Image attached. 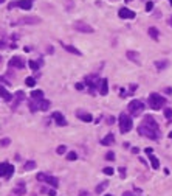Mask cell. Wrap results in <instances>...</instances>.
Instances as JSON below:
<instances>
[{"label": "cell", "instance_id": "obj_5", "mask_svg": "<svg viewBox=\"0 0 172 196\" xmlns=\"http://www.w3.org/2000/svg\"><path fill=\"white\" fill-rule=\"evenodd\" d=\"M37 180L45 182V184L51 185L53 188H58V187H59V179H58V177H54V176L45 174V173H39V174H37Z\"/></svg>", "mask_w": 172, "mask_h": 196}, {"label": "cell", "instance_id": "obj_45", "mask_svg": "<svg viewBox=\"0 0 172 196\" xmlns=\"http://www.w3.org/2000/svg\"><path fill=\"white\" fill-rule=\"evenodd\" d=\"M123 196H133V193H132V191H124Z\"/></svg>", "mask_w": 172, "mask_h": 196}, {"label": "cell", "instance_id": "obj_35", "mask_svg": "<svg viewBox=\"0 0 172 196\" xmlns=\"http://www.w3.org/2000/svg\"><path fill=\"white\" fill-rule=\"evenodd\" d=\"M164 117L166 118H172V108H166L164 109Z\"/></svg>", "mask_w": 172, "mask_h": 196}, {"label": "cell", "instance_id": "obj_24", "mask_svg": "<svg viewBox=\"0 0 172 196\" xmlns=\"http://www.w3.org/2000/svg\"><path fill=\"white\" fill-rule=\"evenodd\" d=\"M149 159H150V163H152V168L153 170H158L160 168V160L153 156V154H149Z\"/></svg>", "mask_w": 172, "mask_h": 196}, {"label": "cell", "instance_id": "obj_41", "mask_svg": "<svg viewBox=\"0 0 172 196\" xmlns=\"http://www.w3.org/2000/svg\"><path fill=\"white\" fill-rule=\"evenodd\" d=\"M0 84H10V81L6 78H3V76H0Z\"/></svg>", "mask_w": 172, "mask_h": 196}, {"label": "cell", "instance_id": "obj_40", "mask_svg": "<svg viewBox=\"0 0 172 196\" xmlns=\"http://www.w3.org/2000/svg\"><path fill=\"white\" fill-rule=\"evenodd\" d=\"M118 171H119V176H121V177L124 179V177H126V168H123V167H119V170H118Z\"/></svg>", "mask_w": 172, "mask_h": 196}, {"label": "cell", "instance_id": "obj_34", "mask_svg": "<svg viewBox=\"0 0 172 196\" xmlns=\"http://www.w3.org/2000/svg\"><path fill=\"white\" fill-rule=\"evenodd\" d=\"M42 191L48 193V196H56V191H54V188H42Z\"/></svg>", "mask_w": 172, "mask_h": 196}, {"label": "cell", "instance_id": "obj_52", "mask_svg": "<svg viewBox=\"0 0 172 196\" xmlns=\"http://www.w3.org/2000/svg\"><path fill=\"white\" fill-rule=\"evenodd\" d=\"M169 137H170V139H172V132H169Z\"/></svg>", "mask_w": 172, "mask_h": 196}, {"label": "cell", "instance_id": "obj_37", "mask_svg": "<svg viewBox=\"0 0 172 196\" xmlns=\"http://www.w3.org/2000/svg\"><path fill=\"white\" fill-rule=\"evenodd\" d=\"M152 10H153V2H150V0H149V2L146 3V11H147V13H150Z\"/></svg>", "mask_w": 172, "mask_h": 196}, {"label": "cell", "instance_id": "obj_10", "mask_svg": "<svg viewBox=\"0 0 172 196\" xmlns=\"http://www.w3.org/2000/svg\"><path fill=\"white\" fill-rule=\"evenodd\" d=\"M8 65H10V69H19V70H22V69H25V61L20 56H13L10 59Z\"/></svg>", "mask_w": 172, "mask_h": 196}, {"label": "cell", "instance_id": "obj_9", "mask_svg": "<svg viewBox=\"0 0 172 196\" xmlns=\"http://www.w3.org/2000/svg\"><path fill=\"white\" fill-rule=\"evenodd\" d=\"M22 8V10H31L33 7V0H17V2H11L8 5V10H13V8Z\"/></svg>", "mask_w": 172, "mask_h": 196}, {"label": "cell", "instance_id": "obj_46", "mask_svg": "<svg viewBox=\"0 0 172 196\" xmlns=\"http://www.w3.org/2000/svg\"><path fill=\"white\" fill-rule=\"evenodd\" d=\"M167 24H169V27H172V16L167 17Z\"/></svg>", "mask_w": 172, "mask_h": 196}, {"label": "cell", "instance_id": "obj_31", "mask_svg": "<svg viewBox=\"0 0 172 196\" xmlns=\"http://www.w3.org/2000/svg\"><path fill=\"white\" fill-rule=\"evenodd\" d=\"M76 159H78V154H76L75 151H70V153L67 154V160H71V162H73V160H76Z\"/></svg>", "mask_w": 172, "mask_h": 196}, {"label": "cell", "instance_id": "obj_29", "mask_svg": "<svg viewBox=\"0 0 172 196\" xmlns=\"http://www.w3.org/2000/svg\"><path fill=\"white\" fill-rule=\"evenodd\" d=\"M25 84H27L28 87H34V84H36V79H34L33 76H28V78L25 79Z\"/></svg>", "mask_w": 172, "mask_h": 196}, {"label": "cell", "instance_id": "obj_44", "mask_svg": "<svg viewBox=\"0 0 172 196\" xmlns=\"http://www.w3.org/2000/svg\"><path fill=\"white\" fill-rule=\"evenodd\" d=\"M76 89H78V90H82V89H84V84H82V82H76Z\"/></svg>", "mask_w": 172, "mask_h": 196}, {"label": "cell", "instance_id": "obj_11", "mask_svg": "<svg viewBox=\"0 0 172 196\" xmlns=\"http://www.w3.org/2000/svg\"><path fill=\"white\" fill-rule=\"evenodd\" d=\"M73 28H75V30H78V31H81V33H93V31H95V30H93V27H90L88 24L81 22V20L75 22V24H73Z\"/></svg>", "mask_w": 172, "mask_h": 196}, {"label": "cell", "instance_id": "obj_54", "mask_svg": "<svg viewBox=\"0 0 172 196\" xmlns=\"http://www.w3.org/2000/svg\"><path fill=\"white\" fill-rule=\"evenodd\" d=\"M105 196H112V194H105Z\"/></svg>", "mask_w": 172, "mask_h": 196}, {"label": "cell", "instance_id": "obj_30", "mask_svg": "<svg viewBox=\"0 0 172 196\" xmlns=\"http://www.w3.org/2000/svg\"><path fill=\"white\" fill-rule=\"evenodd\" d=\"M28 106H30V111H31V112L39 111V109H37V105H36V101H34V100H31V101L28 103Z\"/></svg>", "mask_w": 172, "mask_h": 196}, {"label": "cell", "instance_id": "obj_53", "mask_svg": "<svg viewBox=\"0 0 172 196\" xmlns=\"http://www.w3.org/2000/svg\"><path fill=\"white\" fill-rule=\"evenodd\" d=\"M169 3H170V5H172V0H169Z\"/></svg>", "mask_w": 172, "mask_h": 196}, {"label": "cell", "instance_id": "obj_28", "mask_svg": "<svg viewBox=\"0 0 172 196\" xmlns=\"http://www.w3.org/2000/svg\"><path fill=\"white\" fill-rule=\"evenodd\" d=\"M155 67H157L158 70H164V69L167 67V61H157V62H155Z\"/></svg>", "mask_w": 172, "mask_h": 196}, {"label": "cell", "instance_id": "obj_27", "mask_svg": "<svg viewBox=\"0 0 172 196\" xmlns=\"http://www.w3.org/2000/svg\"><path fill=\"white\" fill-rule=\"evenodd\" d=\"M28 64H30V67H31V70H34V72H36V70H39V67H41V64H42V61H34V59H31V61H30Z\"/></svg>", "mask_w": 172, "mask_h": 196}, {"label": "cell", "instance_id": "obj_14", "mask_svg": "<svg viewBox=\"0 0 172 196\" xmlns=\"http://www.w3.org/2000/svg\"><path fill=\"white\" fill-rule=\"evenodd\" d=\"M24 98H25V93H24L22 90H17V92H16V95H14V100H13V106H11V108H13V109H16V108H17V105L24 100Z\"/></svg>", "mask_w": 172, "mask_h": 196}, {"label": "cell", "instance_id": "obj_42", "mask_svg": "<svg viewBox=\"0 0 172 196\" xmlns=\"http://www.w3.org/2000/svg\"><path fill=\"white\" fill-rule=\"evenodd\" d=\"M136 89H138V86H136V84H132V86H130V95H132Z\"/></svg>", "mask_w": 172, "mask_h": 196}, {"label": "cell", "instance_id": "obj_49", "mask_svg": "<svg viewBox=\"0 0 172 196\" xmlns=\"http://www.w3.org/2000/svg\"><path fill=\"white\" fill-rule=\"evenodd\" d=\"M79 196H88V193H87V191H84V190H82V191H81V193H79Z\"/></svg>", "mask_w": 172, "mask_h": 196}, {"label": "cell", "instance_id": "obj_48", "mask_svg": "<svg viewBox=\"0 0 172 196\" xmlns=\"http://www.w3.org/2000/svg\"><path fill=\"white\" fill-rule=\"evenodd\" d=\"M153 151H152V148H146V154H152Z\"/></svg>", "mask_w": 172, "mask_h": 196}, {"label": "cell", "instance_id": "obj_22", "mask_svg": "<svg viewBox=\"0 0 172 196\" xmlns=\"http://www.w3.org/2000/svg\"><path fill=\"white\" fill-rule=\"evenodd\" d=\"M62 47H64L67 51H70V53H73V55H76V56H81V51H79L76 47H73V45H67V44H62Z\"/></svg>", "mask_w": 172, "mask_h": 196}, {"label": "cell", "instance_id": "obj_18", "mask_svg": "<svg viewBox=\"0 0 172 196\" xmlns=\"http://www.w3.org/2000/svg\"><path fill=\"white\" fill-rule=\"evenodd\" d=\"M34 101H36L39 111H48L50 109V101L48 100H44V98H42V100H34Z\"/></svg>", "mask_w": 172, "mask_h": 196}, {"label": "cell", "instance_id": "obj_21", "mask_svg": "<svg viewBox=\"0 0 172 196\" xmlns=\"http://www.w3.org/2000/svg\"><path fill=\"white\" fill-rule=\"evenodd\" d=\"M113 142H115V136H113V134H107V136L101 140V143H102L104 146H109V145H112Z\"/></svg>", "mask_w": 172, "mask_h": 196}, {"label": "cell", "instance_id": "obj_25", "mask_svg": "<svg viewBox=\"0 0 172 196\" xmlns=\"http://www.w3.org/2000/svg\"><path fill=\"white\" fill-rule=\"evenodd\" d=\"M31 98H33V100H42V98H44V92L42 90H33L31 92Z\"/></svg>", "mask_w": 172, "mask_h": 196}, {"label": "cell", "instance_id": "obj_8", "mask_svg": "<svg viewBox=\"0 0 172 196\" xmlns=\"http://www.w3.org/2000/svg\"><path fill=\"white\" fill-rule=\"evenodd\" d=\"M14 174V167L8 162L0 163V177H11Z\"/></svg>", "mask_w": 172, "mask_h": 196}, {"label": "cell", "instance_id": "obj_47", "mask_svg": "<svg viewBox=\"0 0 172 196\" xmlns=\"http://www.w3.org/2000/svg\"><path fill=\"white\" fill-rule=\"evenodd\" d=\"M132 153H133V154H138L140 149H138V148H132Z\"/></svg>", "mask_w": 172, "mask_h": 196}, {"label": "cell", "instance_id": "obj_33", "mask_svg": "<svg viewBox=\"0 0 172 196\" xmlns=\"http://www.w3.org/2000/svg\"><path fill=\"white\" fill-rule=\"evenodd\" d=\"M105 160H110V162L115 160V153H113V151H109V153L105 154Z\"/></svg>", "mask_w": 172, "mask_h": 196}, {"label": "cell", "instance_id": "obj_39", "mask_svg": "<svg viewBox=\"0 0 172 196\" xmlns=\"http://www.w3.org/2000/svg\"><path fill=\"white\" fill-rule=\"evenodd\" d=\"M10 143H11V140H10V139H3L2 142H0V145H2V146H8Z\"/></svg>", "mask_w": 172, "mask_h": 196}, {"label": "cell", "instance_id": "obj_43", "mask_svg": "<svg viewBox=\"0 0 172 196\" xmlns=\"http://www.w3.org/2000/svg\"><path fill=\"white\" fill-rule=\"evenodd\" d=\"M107 123H109V125H113V123H115V117H112V115H110V117L107 118Z\"/></svg>", "mask_w": 172, "mask_h": 196}, {"label": "cell", "instance_id": "obj_19", "mask_svg": "<svg viewBox=\"0 0 172 196\" xmlns=\"http://www.w3.org/2000/svg\"><path fill=\"white\" fill-rule=\"evenodd\" d=\"M107 92H109V81L107 78H102L99 82V95H107Z\"/></svg>", "mask_w": 172, "mask_h": 196}, {"label": "cell", "instance_id": "obj_20", "mask_svg": "<svg viewBox=\"0 0 172 196\" xmlns=\"http://www.w3.org/2000/svg\"><path fill=\"white\" fill-rule=\"evenodd\" d=\"M127 58H129L132 62H135V64H141V61H140V53H138V51L129 50V51H127Z\"/></svg>", "mask_w": 172, "mask_h": 196}, {"label": "cell", "instance_id": "obj_51", "mask_svg": "<svg viewBox=\"0 0 172 196\" xmlns=\"http://www.w3.org/2000/svg\"><path fill=\"white\" fill-rule=\"evenodd\" d=\"M0 65H2V56H0Z\"/></svg>", "mask_w": 172, "mask_h": 196}, {"label": "cell", "instance_id": "obj_4", "mask_svg": "<svg viewBox=\"0 0 172 196\" xmlns=\"http://www.w3.org/2000/svg\"><path fill=\"white\" fill-rule=\"evenodd\" d=\"M127 109H129V114H130V115L138 117V115H141V112H143V109H144V103L140 101V100H132V101L129 103Z\"/></svg>", "mask_w": 172, "mask_h": 196}, {"label": "cell", "instance_id": "obj_2", "mask_svg": "<svg viewBox=\"0 0 172 196\" xmlns=\"http://www.w3.org/2000/svg\"><path fill=\"white\" fill-rule=\"evenodd\" d=\"M164 105H166V98H164L163 95L155 93V92H152V93L149 95V106H150V109L160 111Z\"/></svg>", "mask_w": 172, "mask_h": 196}, {"label": "cell", "instance_id": "obj_38", "mask_svg": "<svg viewBox=\"0 0 172 196\" xmlns=\"http://www.w3.org/2000/svg\"><path fill=\"white\" fill-rule=\"evenodd\" d=\"M102 171H104V174H107V176H112V174H113V168H110V167L104 168Z\"/></svg>", "mask_w": 172, "mask_h": 196}, {"label": "cell", "instance_id": "obj_17", "mask_svg": "<svg viewBox=\"0 0 172 196\" xmlns=\"http://www.w3.org/2000/svg\"><path fill=\"white\" fill-rule=\"evenodd\" d=\"M0 96H2L5 101H13V100H14V96H13V95H11V93L2 86V84H0Z\"/></svg>", "mask_w": 172, "mask_h": 196}, {"label": "cell", "instance_id": "obj_7", "mask_svg": "<svg viewBox=\"0 0 172 196\" xmlns=\"http://www.w3.org/2000/svg\"><path fill=\"white\" fill-rule=\"evenodd\" d=\"M99 82H101V79H98V75H92V76H87V78H85V84H87L88 92H90L92 95L95 93V89H98Z\"/></svg>", "mask_w": 172, "mask_h": 196}, {"label": "cell", "instance_id": "obj_23", "mask_svg": "<svg viewBox=\"0 0 172 196\" xmlns=\"http://www.w3.org/2000/svg\"><path fill=\"white\" fill-rule=\"evenodd\" d=\"M147 33H149V36H150L152 39H155V41H157V39L160 38V31H158V30H157L155 27H150V28L147 30Z\"/></svg>", "mask_w": 172, "mask_h": 196}, {"label": "cell", "instance_id": "obj_13", "mask_svg": "<svg viewBox=\"0 0 172 196\" xmlns=\"http://www.w3.org/2000/svg\"><path fill=\"white\" fill-rule=\"evenodd\" d=\"M27 193V188H25V184L24 182H17V185H16V188L13 190V194H16V196H24Z\"/></svg>", "mask_w": 172, "mask_h": 196}, {"label": "cell", "instance_id": "obj_15", "mask_svg": "<svg viewBox=\"0 0 172 196\" xmlns=\"http://www.w3.org/2000/svg\"><path fill=\"white\" fill-rule=\"evenodd\" d=\"M76 115H78V118H79V120H82V122H85V123H88V122H92V120H93V117H92V114H90V112L78 111V112H76Z\"/></svg>", "mask_w": 172, "mask_h": 196}, {"label": "cell", "instance_id": "obj_32", "mask_svg": "<svg viewBox=\"0 0 172 196\" xmlns=\"http://www.w3.org/2000/svg\"><path fill=\"white\" fill-rule=\"evenodd\" d=\"M107 185H109L107 182H102L101 185H98V187H96V193H102V191H104V188H105Z\"/></svg>", "mask_w": 172, "mask_h": 196}, {"label": "cell", "instance_id": "obj_1", "mask_svg": "<svg viewBox=\"0 0 172 196\" xmlns=\"http://www.w3.org/2000/svg\"><path fill=\"white\" fill-rule=\"evenodd\" d=\"M138 132L143 137L152 139V140H158L160 139V125L157 123V120L152 115H146L143 118V123L138 126Z\"/></svg>", "mask_w": 172, "mask_h": 196}, {"label": "cell", "instance_id": "obj_16", "mask_svg": "<svg viewBox=\"0 0 172 196\" xmlns=\"http://www.w3.org/2000/svg\"><path fill=\"white\" fill-rule=\"evenodd\" d=\"M53 118L56 120V125H59V126H67V125H68L67 120H65V117H64L61 112H54V114H53Z\"/></svg>", "mask_w": 172, "mask_h": 196}, {"label": "cell", "instance_id": "obj_50", "mask_svg": "<svg viewBox=\"0 0 172 196\" xmlns=\"http://www.w3.org/2000/svg\"><path fill=\"white\" fill-rule=\"evenodd\" d=\"M3 2H5V0H0V5H2V3H3Z\"/></svg>", "mask_w": 172, "mask_h": 196}, {"label": "cell", "instance_id": "obj_12", "mask_svg": "<svg viewBox=\"0 0 172 196\" xmlns=\"http://www.w3.org/2000/svg\"><path fill=\"white\" fill-rule=\"evenodd\" d=\"M118 16L121 19H135V13L132 10H129V8H121L118 11Z\"/></svg>", "mask_w": 172, "mask_h": 196}, {"label": "cell", "instance_id": "obj_3", "mask_svg": "<svg viewBox=\"0 0 172 196\" xmlns=\"http://www.w3.org/2000/svg\"><path fill=\"white\" fill-rule=\"evenodd\" d=\"M118 120H119V131H121L123 134L129 132V131L133 128V122H132V117H130L129 114L121 112V115H119Z\"/></svg>", "mask_w": 172, "mask_h": 196}, {"label": "cell", "instance_id": "obj_36", "mask_svg": "<svg viewBox=\"0 0 172 196\" xmlns=\"http://www.w3.org/2000/svg\"><path fill=\"white\" fill-rule=\"evenodd\" d=\"M65 151H67V146H65V145H61V146H58V149H56L58 154H64Z\"/></svg>", "mask_w": 172, "mask_h": 196}, {"label": "cell", "instance_id": "obj_6", "mask_svg": "<svg viewBox=\"0 0 172 196\" xmlns=\"http://www.w3.org/2000/svg\"><path fill=\"white\" fill-rule=\"evenodd\" d=\"M36 24H41V17L25 16V17H20L16 22H13V25H36Z\"/></svg>", "mask_w": 172, "mask_h": 196}, {"label": "cell", "instance_id": "obj_26", "mask_svg": "<svg viewBox=\"0 0 172 196\" xmlns=\"http://www.w3.org/2000/svg\"><path fill=\"white\" fill-rule=\"evenodd\" d=\"M36 168V162L34 160H28L24 163V171H30V170H34Z\"/></svg>", "mask_w": 172, "mask_h": 196}]
</instances>
